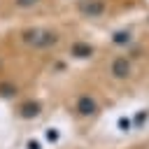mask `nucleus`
Instances as JSON below:
<instances>
[{
  "mask_svg": "<svg viewBox=\"0 0 149 149\" xmlns=\"http://www.w3.org/2000/svg\"><path fill=\"white\" fill-rule=\"evenodd\" d=\"M12 2H14V7H16V9H23V12H28V9L37 7L42 0H12Z\"/></svg>",
  "mask_w": 149,
  "mask_h": 149,
  "instance_id": "obj_6",
  "label": "nucleus"
},
{
  "mask_svg": "<svg viewBox=\"0 0 149 149\" xmlns=\"http://www.w3.org/2000/svg\"><path fill=\"white\" fill-rule=\"evenodd\" d=\"M61 33L54 30V28H26L21 30V42L30 49H37V51H47V49H54L56 44H61Z\"/></svg>",
  "mask_w": 149,
  "mask_h": 149,
  "instance_id": "obj_2",
  "label": "nucleus"
},
{
  "mask_svg": "<svg viewBox=\"0 0 149 149\" xmlns=\"http://www.w3.org/2000/svg\"><path fill=\"white\" fill-rule=\"evenodd\" d=\"M74 112L81 119H91V116H95L100 112V102H98V98L93 93H79L77 100H74Z\"/></svg>",
  "mask_w": 149,
  "mask_h": 149,
  "instance_id": "obj_4",
  "label": "nucleus"
},
{
  "mask_svg": "<svg viewBox=\"0 0 149 149\" xmlns=\"http://www.w3.org/2000/svg\"><path fill=\"white\" fill-rule=\"evenodd\" d=\"M105 74L116 81V84H126L135 77V58L128 51H116L107 58L105 63Z\"/></svg>",
  "mask_w": 149,
  "mask_h": 149,
  "instance_id": "obj_1",
  "label": "nucleus"
},
{
  "mask_svg": "<svg viewBox=\"0 0 149 149\" xmlns=\"http://www.w3.org/2000/svg\"><path fill=\"white\" fill-rule=\"evenodd\" d=\"M74 12L81 19L95 21V19H102L109 12V2L107 0H74Z\"/></svg>",
  "mask_w": 149,
  "mask_h": 149,
  "instance_id": "obj_3",
  "label": "nucleus"
},
{
  "mask_svg": "<svg viewBox=\"0 0 149 149\" xmlns=\"http://www.w3.org/2000/svg\"><path fill=\"white\" fill-rule=\"evenodd\" d=\"M40 112V102H26L23 107H21V114L23 116H35Z\"/></svg>",
  "mask_w": 149,
  "mask_h": 149,
  "instance_id": "obj_7",
  "label": "nucleus"
},
{
  "mask_svg": "<svg viewBox=\"0 0 149 149\" xmlns=\"http://www.w3.org/2000/svg\"><path fill=\"white\" fill-rule=\"evenodd\" d=\"M93 54H95V49H93V44H88V42L77 40V42L70 44V56H72V58H91Z\"/></svg>",
  "mask_w": 149,
  "mask_h": 149,
  "instance_id": "obj_5",
  "label": "nucleus"
}]
</instances>
